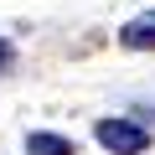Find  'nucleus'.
Instances as JSON below:
<instances>
[{
    "mask_svg": "<svg viewBox=\"0 0 155 155\" xmlns=\"http://www.w3.org/2000/svg\"><path fill=\"white\" fill-rule=\"evenodd\" d=\"M98 145L114 150V155H145L150 129L134 124V119H104V124H98Z\"/></svg>",
    "mask_w": 155,
    "mask_h": 155,
    "instance_id": "1",
    "label": "nucleus"
},
{
    "mask_svg": "<svg viewBox=\"0 0 155 155\" xmlns=\"http://www.w3.org/2000/svg\"><path fill=\"white\" fill-rule=\"evenodd\" d=\"M119 41H124L129 52H145V47H155V11H145V16H134V21H124V31H119Z\"/></svg>",
    "mask_w": 155,
    "mask_h": 155,
    "instance_id": "2",
    "label": "nucleus"
},
{
    "mask_svg": "<svg viewBox=\"0 0 155 155\" xmlns=\"http://www.w3.org/2000/svg\"><path fill=\"white\" fill-rule=\"evenodd\" d=\"M26 155H78V150H72V140H62V134H41V129H36V134L26 140Z\"/></svg>",
    "mask_w": 155,
    "mask_h": 155,
    "instance_id": "3",
    "label": "nucleus"
},
{
    "mask_svg": "<svg viewBox=\"0 0 155 155\" xmlns=\"http://www.w3.org/2000/svg\"><path fill=\"white\" fill-rule=\"evenodd\" d=\"M5 67H11V41L0 36V72H5Z\"/></svg>",
    "mask_w": 155,
    "mask_h": 155,
    "instance_id": "4",
    "label": "nucleus"
}]
</instances>
